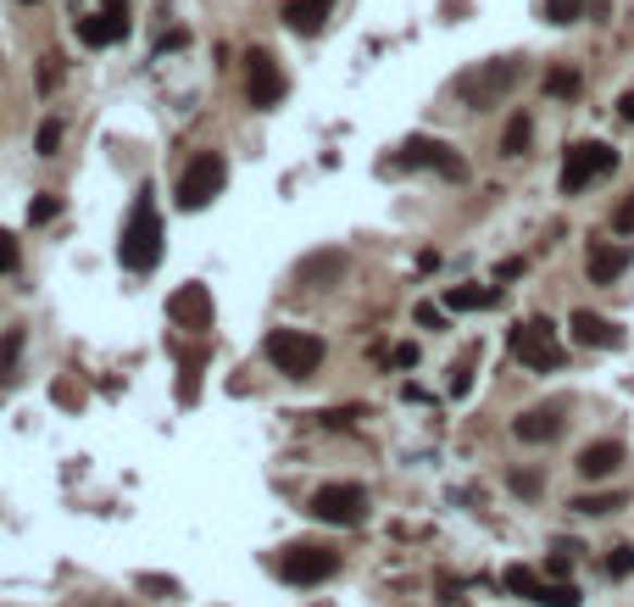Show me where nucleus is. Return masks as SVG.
I'll use <instances>...</instances> for the list:
<instances>
[{"label":"nucleus","instance_id":"1","mask_svg":"<svg viewBox=\"0 0 634 607\" xmlns=\"http://www.w3.org/2000/svg\"><path fill=\"white\" fill-rule=\"evenodd\" d=\"M117 262L128 273H151L162 262V218H157V190H151V184L134 196V212H128L123 240H117Z\"/></svg>","mask_w":634,"mask_h":607},{"label":"nucleus","instance_id":"2","mask_svg":"<svg viewBox=\"0 0 634 607\" xmlns=\"http://www.w3.org/2000/svg\"><path fill=\"white\" fill-rule=\"evenodd\" d=\"M518 78H523V62L518 57H496V62H478V67H468V73H457V101L468 107V112H490V107H501L512 89H518Z\"/></svg>","mask_w":634,"mask_h":607},{"label":"nucleus","instance_id":"3","mask_svg":"<svg viewBox=\"0 0 634 607\" xmlns=\"http://www.w3.org/2000/svg\"><path fill=\"white\" fill-rule=\"evenodd\" d=\"M262 351H268V362L278 373H289V380H312V373L323 368V340L307 335V330H273L262 340Z\"/></svg>","mask_w":634,"mask_h":607},{"label":"nucleus","instance_id":"4","mask_svg":"<svg viewBox=\"0 0 634 607\" xmlns=\"http://www.w3.org/2000/svg\"><path fill=\"white\" fill-rule=\"evenodd\" d=\"M612 168H618L612 146H601V139H579V146H568V157H562V196L591 190V184L607 178Z\"/></svg>","mask_w":634,"mask_h":607},{"label":"nucleus","instance_id":"5","mask_svg":"<svg viewBox=\"0 0 634 607\" xmlns=\"http://www.w3.org/2000/svg\"><path fill=\"white\" fill-rule=\"evenodd\" d=\"M223 184H228V162H223L217 151H201V157L184 168V178H178V207H184V212L212 207V201L223 196Z\"/></svg>","mask_w":634,"mask_h":607},{"label":"nucleus","instance_id":"6","mask_svg":"<svg viewBox=\"0 0 634 607\" xmlns=\"http://www.w3.org/2000/svg\"><path fill=\"white\" fill-rule=\"evenodd\" d=\"M312 519L318 524H334V530H357L368 519V491L362 485H318L312 491Z\"/></svg>","mask_w":634,"mask_h":607},{"label":"nucleus","instance_id":"7","mask_svg":"<svg viewBox=\"0 0 634 607\" xmlns=\"http://www.w3.org/2000/svg\"><path fill=\"white\" fill-rule=\"evenodd\" d=\"M278 574H284L289 585H323V580L339 574V552H328V546H318V541H296V546L278 552Z\"/></svg>","mask_w":634,"mask_h":607},{"label":"nucleus","instance_id":"8","mask_svg":"<svg viewBox=\"0 0 634 607\" xmlns=\"http://www.w3.org/2000/svg\"><path fill=\"white\" fill-rule=\"evenodd\" d=\"M512 357H518V362H529V368H540V373L562 368L557 330H551L546 318H529V323H518V330H512Z\"/></svg>","mask_w":634,"mask_h":607},{"label":"nucleus","instance_id":"9","mask_svg":"<svg viewBox=\"0 0 634 607\" xmlns=\"http://www.w3.org/2000/svg\"><path fill=\"white\" fill-rule=\"evenodd\" d=\"M396 162L401 168H434V173H446V178H468V162L446 146V139H428V134H412Z\"/></svg>","mask_w":634,"mask_h":607},{"label":"nucleus","instance_id":"10","mask_svg":"<svg viewBox=\"0 0 634 607\" xmlns=\"http://www.w3.org/2000/svg\"><path fill=\"white\" fill-rule=\"evenodd\" d=\"M284 73H278V57L273 51H251L246 57V96H251V107H278L284 101Z\"/></svg>","mask_w":634,"mask_h":607},{"label":"nucleus","instance_id":"11","mask_svg":"<svg viewBox=\"0 0 634 607\" xmlns=\"http://www.w3.org/2000/svg\"><path fill=\"white\" fill-rule=\"evenodd\" d=\"M167 318L178 323V330H212V290L207 285H178L173 296H167Z\"/></svg>","mask_w":634,"mask_h":607},{"label":"nucleus","instance_id":"12","mask_svg":"<svg viewBox=\"0 0 634 607\" xmlns=\"http://www.w3.org/2000/svg\"><path fill=\"white\" fill-rule=\"evenodd\" d=\"M128 34V0H101V12L78 23V39L95 45V51H107V45H117Z\"/></svg>","mask_w":634,"mask_h":607},{"label":"nucleus","instance_id":"13","mask_svg":"<svg viewBox=\"0 0 634 607\" xmlns=\"http://www.w3.org/2000/svg\"><path fill=\"white\" fill-rule=\"evenodd\" d=\"M296 290H334L339 278H346V251H312L296 262Z\"/></svg>","mask_w":634,"mask_h":607},{"label":"nucleus","instance_id":"14","mask_svg":"<svg viewBox=\"0 0 634 607\" xmlns=\"http://www.w3.org/2000/svg\"><path fill=\"white\" fill-rule=\"evenodd\" d=\"M568 330H573V340H579V346H596V351H612V346H623V330H618L612 318L591 312V307H579V312L568 318Z\"/></svg>","mask_w":634,"mask_h":607},{"label":"nucleus","instance_id":"15","mask_svg":"<svg viewBox=\"0 0 634 607\" xmlns=\"http://www.w3.org/2000/svg\"><path fill=\"white\" fill-rule=\"evenodd\" d=\"M512 435H518V441H529V446L557 441V435H562V407H557V401H546V407L518 412V418H512Z\"/></svg>","mask_w":634,"mask_h":607},{"label":"nucleus","instance_id":"16","mask_svg":"<svg viewBox=\"0 0 634 607\" xmlns=\"http://www.w3.org/2000/svg\"><path fill=\"white\" fill-rule=\"evenodd\" d=\"M328 12H334V0H284V28L312 39V34L328 23Z\"/></svg>","mask_w":634,"mask_h":607},{"label":"nucleus","instance_id":"17","mask_svg":"<svg viewBox=\"0 0 634 607\" xmlns=\"http://www.w3.org/2000/svg\"><path fill=\"white\" fill-rule=\"evenodd\" d=\"M618 462H623V446H618V441H596V446L579 451V474H584V480H607Z\"/></svg>","mask_w":634,"mask_h":607},{"label":"nucleus","instance_id":"18","mask_svg":"<svg viewBox=\"0 0 634 607\" xmlns=\"http://www.w3.org/2000/svg\"><path fill=\"white\" fill-rule=\"evenodd\" d=\"M591 285H612V278L629 268V246H591Z\"/></svg>","mask_w":634,"mask_h":607},{"label":"nucleus","instance_id":"19","mask_svg":"<svg viewBox=\"0 0 634 607\" xmlns=\"http://www.w3.org/2000/svg\"><path fill=\"white\" fill-rule=\"evenodd\" d=\"M501 301V290L496 285H457L451 296H446V307L451 312H484V307H496Z\"/></svg>","mask_w":634,"mask_h":607},{"label":"nucleus","instance_id":"20","mask_svg":"<svg viewBox=\"0 0 634 607\" xmlns=\"http://www.w3.org/2000/svg\"><path fill=\"white\" fill-rule=\"evenodd\" d=\"M501 580H507V591H512V596H523V602H546V580L534 574V569H523V563H512Z\"/></svg>","mask_w":634,"mask_h":607},{"label":"nucleus","instance_id":"21","mask_svg":"<svg viewBox=\"0 0 634 607\" xmlns=\"http://www.w3.org/2000/svg\"><path fill=\"white\" fill-rule=\"evenodd\" d=\"M529 139H534V123H529V112H518V117L507 123V134H501V157H523Z\"/></svg>","mask_w":634,"mask_h":607},{"label":"nucleus","instance_id":"22","mask_svg":"<svg viewBox=\"0 0 634 607\" xmlns=\"http://www.w3.org/2000/svg\"><path fill=\"white\" fill-rule=\"evenodd\" d=\"M17 357H23V330H7L0 335V385L17 380Z\"/></svg>","mask_w":634,"mask_h":607},{"label":"nucleus","instance_id":"23","mask_svg":"<svg viewBox=\"0 0 634 607\" xmlns=\"http://www.w3.org/2000/svg\"><path fill=\"white\" fill-rule=\"evenodd\" d=\"M546 23H557V28H568V23H579L584 12H591V0H546Z\"/></svg>","mask_w":634,"mask_h":607},{"label":"nucleus","instance_id":"24","mask_svg":"<svg viewBox=\"0 0 634 607\" xmlns=\"http://www.w3.org/2000/svg\"><path fill=\"white\" fill-rule=\"evenodd\" d=\"M579 84H584V78H579L573 67H551V73H546V96H557V101H573V96H579Z\"/></svg>","mask_w":634,"mask_h":607},{"label":"nucleus","instance_id":"25","mask_svg":"<svg viewBox=\"0 0 634 607\" xmlns=\"http://www.w3.org/2000/svg\"><path fill=\"white\" fill-rule=\"evenodd\" d=\"M618 507H623L618 491H607V496H579L573 501V512H584V519H607V512H618Z\"/></svg>","mask_w":634,"mask_h":607},{"label":"nucleus","instance_id":"26","mask_svg":"<svg viewBox=\"0 0 634 607\" xmlns=\"http://www.w3.org/2000/svg\"><path fill=\"white\" fill-rule=\"evenodd\" d=\"M57 146H62V123H57V117H45V123H39V139H34V151H39V157H57Z\"/></svg>","mask_w":634,"mask_h":607},{"label":"nucleus","instance_id":"27","mask_svg":"<svg viewBox=\"0 0 634 607\" xmlns=\"http://www.w3.org/2000/svg\"><path fill=\"white\" fill-rule=\"evenodd\" d=\"M607 574H612V580H629V574H634V546H612Z\"/></svg>","mask_w":634,"mask_h":607},{"label":"nucleus","instance_id":"28","mask_svg":"<svg viewBox=\"0 0 634 607\" xmlns=\"http://www.w3.org/2000/svg\"><path fill=\"white\" fill-rule=\"evenodd\" d=\"M573 552H579L573 541H557L551 557H546V569H551V574H568V569H573Z\"/></svg>","mask_w":634,"mask_h":607},{"label":"nucleus","instance_id":"29","mask_svg":"<svg viewBox=\"0 0 634 607\" xmlns=\"http://www.w3.org/2000/svg\"><path fill=\"white\" fill-rule=\"evenodd\" d=\"M468 391H473V357H462V362H457V368H451V396H457V401H462V396H468Z\"/></svg>","mask_w":634,"mask_h":607},{"label":"nucleus","instance_id":"30","mask_svg":"<svg viewBox=\"0 0 634 607\" xmlns=\"http://www.w3.org/2000/svg\"><path fill=\"white\" fill-rule=\"evenodd\" d=\"M507 485H512L518 496H540V474H534V469H512Z\"/></svg>","mask_w":634,"mask_h":607},{"label":"nucleus","instance_id":"31","mask_svg":"<svg viewBox=\"0 0 634 607\" xmlns=\"http://www.w3.org/2000/svg\"><path fill=\"white\" fill-rule=\"evenodd\" d=\"M446 312H451V307H434V301H418V323H423V330H446Z\"/></svg>","mask_w":634,"mask_h":607},{"label":"nucleus","instance_id":"32","mask_svg":"<svg viewBox=\"0 0 634 607\" xmlns=\"http://www.w3.org/2000/svg\"><path fill=\"white\" fill-rule=\"evenodd\" d=\"M57 212H62V201H57V196H39V201L28 207V223H51Z\"/></svg>","mask_w":634,"mask_h":607},{"label":"nucleus","instance_id":"33","mask_svg":"<svg viewBox=\"0 0 634 607\" xmlns=\"http://www.w3.org/2000/svg\"><path fill=\"white\" fill-rule=\"evenodd\" d=\"M540 607H579V591L573 585H546V602Z\"/></svg>","mask_w":634,"mask_h":607},{"label":"nucleus","instance_id":"34","mask_svg":"<svg viewBox=\"0 0 634 607\" xmlns=\"http://www.w3.org/2000/svg\"><path fill=\"white\" fill-rule=\"evenodd\" d=\"M612 228H618V235H634V196H623V201H618V212H612Z\"/></svg>","mask_w":634,"mask_h":607},{"label":"nucleus","instance_id":"35","mask_svg":"<svg viewBox=\"0 0 634 607\" xmlns=\"http://www.w3.org/2000/svg\"><path fill=\"white\" fill-rule=\"evenodd\" d=\"M357 412H362V407H328V412H323V424H328V430H346Z\"/></svg>","mask_w":634,"mask_h":607},{"label":"nucleus","instance_id":"36","mask_svg":"<svg viewBox=\"0 0 634 607\" xmlns=\"http://www.w3.org/2000/svg\"><path fill=\"white\" fill-rule=\"evenodd\" d=\"M139 591H157V596H173L178 580H162V574H139Z\"/></svg>","mask_w":634,"mask_h":607},{"label":"nucleus","instance_id":"37","mask_svg":"<svg viewBox=\"0 0 634 607\" xmlns=\"http://www.w3.org/2000/svg\"><path fill=\"white\" fill-rule=\"evenodd\" d=\"M0 273H17V240L0 235Z\"/></svg>","mask_w":634,"mask_h":607},{"label":"nucleus","instance_id":"38","mask_svg":"<svg viewBox=\"0 0 634 607\" xmlns=\"http://www.w3.org/2000/svg\"><path fill=\"white\" fill-rule=\"evenodd\" d=\"M389 362H396V368H418V346H412V340H401V346H396V357H389Z\"/></svg>","mask_w":634,"mask_h":607},{"label":"nucleus","instance_id":"39","mask_svg":"<svg viewBox=\"0 0 634 607\" xmlns=\"http://www.w3.org/2000/svg\"><path fill=\"white\" fill-rule=\"evenodd\" d=\"M618 117L634 123V89H623V96H618Z\"/></svg>","mask_w":634,"mask_h":607},{"label":"nucleus","instance_id":"40","mask_svg":"<svg viewBox=\"0 0 634 607\" xmlns=\"http://www.w3.org/2000/svg\"><path fill=\"white\" fill-rule=\"evenodd\" d=\"M518 273H523V262H518V257H507V262L496 268V278H518Z\"/></svg>","mask_w":634,"mask_h":607}]
</instances>
